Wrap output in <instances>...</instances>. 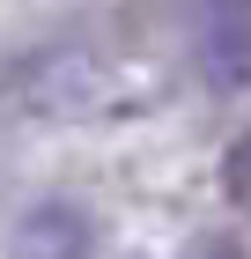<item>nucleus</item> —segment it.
<instances>
[{"label": "nucleus", "instance_id": "obj_1", "mask_svg": "<svg viewBox=\"0 0 251 259\" xmlns=\"http://www.w3.org/2000/svg\"><path fill=\"white\" fill-rule=\"evenodd\" d=\"M199 52H207L214 89H244L251 81V0H207Z\"/></svg>", "mask_w": 251, "mask_h": 259}]
</instances>
